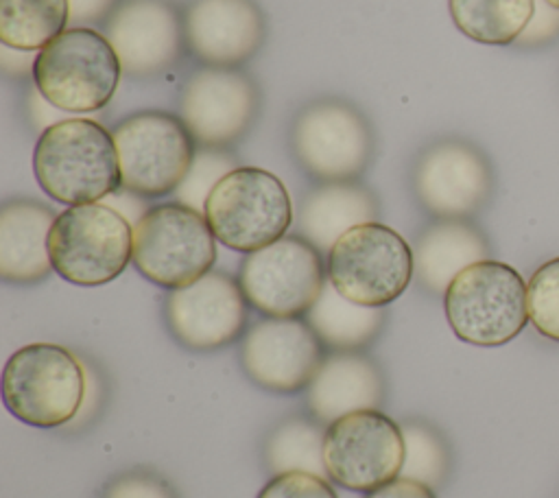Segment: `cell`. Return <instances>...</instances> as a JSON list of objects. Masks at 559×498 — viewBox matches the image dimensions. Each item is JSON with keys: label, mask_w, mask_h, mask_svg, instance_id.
Here are the masks:
<instances>
[{"label": "cell", "mask_w": 559, "mask_h": 498, "mask_svg": "<svg viewBox=\"0 0 559 498\" xmlns=\"http://www.w3.org/2000/svg\"><path fill=\"white\" fill-rule=\"evenodd\" d=\"M365 498H437V496H435L432 487L400 476V478L369 491Z\"/></svg>", "instance_id": "obj_33"}, {"label": "cell", "mask_w": 559, "mask_h": 498, "mask_svg": "<svg viewBox=\"0 0 559 498\" xmlns=\"http://www.w3.org/2000/svg\"><path fill=\"white\" fill-rule=\"evenodd\" d=\"M378 205L367 188L352 181H330L306 194L299 205V234L319 249L330 253L334 242L356 225L371 223Z\"/></svg>", "instance_id": "obj_21"}, {"label": "cell", "mask_w": 559, "mask_h": 498, "mask_svg": "<svg viewBox=\"0 0 559 498\" xmlns=\"http://www.w3.org/2000/svg\"><path fill=\"white\" fill-rule=\"evenodd\" d=\"M258 87L231 68L194 72L179 96V118L201 146L223 149L236 142L258 114Z\"/></svg>", "instance_id": "obj_15"}, {"label": "cell", "mask_w": 559, "mask_h": 498, "mask_svg": "<svg viewBox=\"0 0 559 498\" xmlns=\"http://www.w3.org/2000/svg\"><path fill=\"white\" fill-rule=\"evenodd\" d=\"M306 319L319 341L347 352L367 345L380 332L384 323V308L354 304L343 297L330 280H325L323 290L306 312Z\"/></svg>", "instance_id": "obj_23"}, {"label": "cell", "mask_w": 559, "mask_h": 498, "mask_svg": "<svg viewBox=\"0 0 559 498\" xmlns=\"http://www.w3.org/2000/svg\"><path fill=\"white\" fill-rule=\"evenodd\" d=\"M258 498H338L328 478L310 472L275 474L258 494Z\"/></svg>", "instance_id": "obj_30"}, {"label": "cell", "mask_w": 559, "mask_h": 498, "mask_svg": "<svg viewBox=\"0 0 559 498\" xmlns=\"http://www.w3.org/2000/svg\"><path fill=\"white\" fill-rule=\"evenodd\" d=\"M87 393L81 360L61 345L31 343L2 369V402L13 417L35 428H57L79 417Z\"/></svg>", "instance_id": "obj_3"}, {"label": "cell", "mask_w": 559, "mask_h": 498, "mask_svg": "<svg viewBox=\"0 0 559 498\" xmlns=\"http://www.w3.org/2000/svg\"><path fill=\"white\" fill-rule=\"evenodd\" d=\"M448 11L465 37L487 46H509L528 26L535 0H448Z\"/></svg>", "instance_id": "obj_24"}, {"label": "cell", "mask_w": 559, "mask_h": 498, "mask_svg": "<svg viewBox=\"0 0 559 498\" xmlns=\"http://www.w3.org/2000/svg\"><path fill=\"white\" fill-rule=\"evenodd\" d=\"M413 186L419 203L441 221L465 218L491 194L493 177L485 155L469 142L445 138L417 159Z\"/></svg>", "instance_id": "obj_13"}, {"label": "cell", "mask_w": 559, "mask_h": 498, "mask_svg": "<svg viewBox=\"0 0 559 498\" xmlns=\"http://www.w3.org/2000/svg\"><path fill=\"white\" fill-rule=\"evenodd\" d=\"M382 400L384 384L378 367L352 352L325 358L308 384V406L323 424L356 411L380 408Z\"/></svg>", "instance_id": "obj_20"}, {"label": "cell", "mask_w": 559, "mask_h": 498, "mask_svg": "<svg viewBox=\"0 0 559 498\" xmlns=\"http://www.w3.org/2000/svg\"><path fill=\"white\" fill-rule=\"evenodd\" d=\"M33 173L39 188L59 203H98L120 188L114 133L92 118H61L37 138Z\"/></svg>", "instance_id": "obj_1"}, {"label": "cell", "mask_w": 559, "mask_h": 498, "mask_svg": "<svg viewBox=\"0 0 559 498\" xmlns=\"http://www.w3.org/2000/svg\"><path fill=\"white\" fill-rule=\"evenodd\" d=\"M203 214L218 242L251 253L286 234L293 223V203L277 175L238 166L214 186Z\"/></svg>", "instance_id": "obj_6"}, {"label": "cell", "mask_w": 559, "mask_h": 498, "mask_svg": "<svg viewBox=\"0 0 559 498\" xmlns=\"http://www.w3.org/2000/svg\"><path fill=\"white\" fill-rule=\"evenodd\" d=\"M164 317L181 345L207 352L240 336L247 323V297L240 282L227 273L207 271L192 284L168 293Z\"/></svg>", "instance_id": "obj_14"}, {"label": "cell", "mask_w": 559, "mask_h": 498, "mask_svg": "<svg viewBox=\"0 0 559 498\" xmlns=\"http://www.w3.org/2000/svg\"><path fill=\"white\" fill-rule=\"evenodd\" d=\"M323 461L330 481L369 494L402 472V426L378 408L343 415L325 428Z\"/></svg>", "instance_id": "obj_11"}, {"label": "cell", "mask_w": 559, "mask_h": 498, "mask_svg": "<svg viewBox=\"0 0 559 498\" xmlns=\"http://www.w3.org/2000/svg\"><path fill=\"white\" fill-rule=\"evenodd\" d=\"M216 260V236L203 212L183 203L148 208L133 225V264L162 288L192 284Z\"/></svg>", "instance_id": "obj_7"}, {"label": "cell", "mask_w": 559, "mask_h": 498, "mask_svg": "<svg viewBox=\"0 0 559 498\" xmlns=\"http://www.w3.org/2000/svg\"><path fill=\"white\" fill-rule=\"evenodd\" d=\"M559 35V9L550 7L544 0H535V13L524 28V33L515 39L520 48H535Z\"/></svg>", "instance_id": "obj_32"}, {"label": "cell", "mask_w": 559, "mask_h": 498, "mask_svg": "<svg viewBox=\"0 0 559 498\" xmlns=\"http://www.w3.org/2000/svg\"><path fill=\"white\" fill-rule=\"evenodd\" d=\"M452 332L469 345L498 347L528 323L526 282L500 260H480L463 269L443 293Z\"/></svg>", "instance_id": "obj_4"}, {"label": "cell", "mask_w": 559, "mask_h": 498, "mask_svg": "<svg viewBox=\"0 0 559 498\" xmlns=\"http://www.w3.org/2000/svg\"><path fill=\"white\" fill-rule=\"evenodd\" d=\"M489 258L485 236L461 218L430 225L415 245L413 260L419 282L432 293H445L450 282L469 264Z\"/></svg>", "instance_id": "obj_22"}, {"label": "cell", "mask_w": 559, "mask_h": 498, "mask_svg": "<svg viewBox=\"0 0 559 498\" xmlns=\"http://www.w3.org/2000/svg\"><path fill=\"white\" fill-rule=\"evenodd\" d=\"M48 251L59 277L76 286H100L133 260V225L103 201L68 205L52 223Z\"/></svg>", "instance_id": "obj_5"}, {"label": "cell", "mask_w": 559, "mask_h": 498, "mask_svg": "<svg viewBox=\"0 0 559 498\" xmlns=\"http://www.w3.org/2000/svg\"><path fill=\"white\" fill-rule=\"evenodd\" d=\"M120 186L140 197L175 192L194 159V138L179 116L140 111L114 131Z\"/></svg>", "instance_id": "obj_9"}, {"label": "cell", "mask_w": 559, "mask_h": 498, "mask_svg": "<svg viewBox=\"0 0 559 498\" xmlns=\"http://www.w3.org/2000/svg\"><path fill=\"white\" fill-rule=\"evenodd\" d=\"M192 55L207 68H234L264 42V15L253 0H192L183 15Z\"/></svg>", "instance_id": "obj_18"}, {"label": "cell", "mask_w": 559, "mask_h": 498, "mask_svg": "<svg viewBox=\"0 0 559 498\" xmlns=\"http://www.w3.org/2000/svg\"><path fill=\"white\" fill-rule=\"evenodd\" d=\"M238 282L255 310L280 319L301 317L325 284L321 253L304 236H282L247 253Z\"/></svg>", "instance_id": "obj_10"}, {"label": "cell", "mask_w": 559, "mask_h": 498, "mask_svg": "<svg viewBox=\"0 0 559 498\" xmlns=\"http://www.w3.org/2000/svg\"><path fill=\"white\" fill-rule=\"evenodd\" d=\"M116 0H70V22H96L103 15H109L116 7Z\"/></svg>", "instance_id": "obj_35"}, {"label": "cell", "mask_w": 559, "mask_h": 498, "mask_svg": "<svg viewBox=\"0 0 559 498\" xmlns=\"http://www.w3.org/2000/svg\"><path fill=\"white\" fill-rule=\"evenodd\" d=\"M526 304L533 328L559 343V256L533 271L526 284Z\"/></svg>", "instance_id": "obj_29"}, {"label": "cell", "mask_w": 559, "mask_h": 498, "mask_svg": "<svg viewBox=\"0 0 559 498\" xmlns=\"http://www.w3.org/2000/svg\"><path fill=\"white\" fill-rule=\"evenodd\" d=\"M323 439L325 432L308 419L295 417L282 422L264 446L269 472L273 476L286 472H310L330 478L323 461Z\"/></svg>", "instance_id": "obj_26"}, {"label": "cell", "mask_w": 559, "mask_h": 498, "mask_svg": "<svg viewBox=\"0 0 559 498\" xmlns=\"http://www.w3.org/2000/svg\"><path fill=\"white\" fill-rule=\"evenodd\" d=\"M144 197H140V194H135V192H131V190H127V188H118V190H114L109 197H105L103 199V203L105 205H109V208H114L118 214H122L131 225H135L144 214H146V205H144V201H142Z\"/></svg>", "instance_id": "obj_34"}, {"label": "cell", "mask_w": 559, "mask_h": 498, "mask_svg": "<svg viewBox=\"0 0 559 498\" xmlns=\"http://www.w3.org/2000/svg\"><path fill=\"white\" fill-rule=\"evenodd\" d=\"M70 22V0H0V42L15 50H41Z\"/></svg>", "instance_id": "obj_25"}, {"label": "cell", "mask_w": 559, "mask_h": 498, "mask_svg": "<svg viewBox=\"0 0 559 498\" xmlns=\"http://www.w3.org/2000/svg\"><path fill=\"white\" fill-rule=\"evenodd\" d=\"M404 435V463L402 478L439 487L445 481L450 456L443 439L426 424L408 422L402 426Z\"/></svg>", "instance_id": "obj_27"}, {"label": "cell", "mask_w": 559, "mask_h": 498, "mask_svg": "<svg viewBox=\"0 0 559 498\" xmlns=\"http://www.w3.org/2000/svg\"><path fill=\"white\" fill-rule=\"evenodd\" d=\"M240 358L247 376L266 391L295 393L321 367V345L308 321L271 317L245 334Z\"/></svg>", "instance_id": "obj_16"}, {"label": "cell", "mask_w": 559, "mask_h": 498, "mask_svg": "<svg viewBox=\"0 0 559 498\" xmlns=\"http://www.w3.org/2000/svg\"><path fill=\"white\" fill-rule=\"evenodd\" d=\"M290 144L301 168L325 183L356 179L373 151L371 129L362 114L332 98L314 100L297 114Z\"/></svg>", "instance_id": "obj_12"}, {"label": "cell", "mask_w": 559, "mask_h": 498, "mask_svg": "<svg viewBox=\"0 0 559 498\" xmlns=\"http://www.w3.org/2000/svg\"><path fill=\"white\" fill-rule=\"evenodd\" d=\"M37 94L61 111L90 114L103 109L122 74L120 59L105 33L70 26L33 59Z\"/></svg>", "instance_id": "obj_2"}, {"label": "cell", "mask_w": 559, "mask_h": 498, "mask_svg": "<svg viewBox=\"0 0 559 498\" xmlns=\"http://www.w3.org/2000/svg\"><path fill=\"white\" fill-rule=\"evenodd\" d=\"M103 498H177V491L162 476L135 470L109 481Z\"/></svg>", "instance_id": "obj_31"}, {"label": "cell", "mask_w": 559, "mask_h": 498, "mask_svg": "<svg viewBox=\"0 0 559 498\" xmlns=\"http://www.w3.org/2000/svg\"><path fill=\"white\" fill-rule=\"evenodd\" d=\"M234 168H238V166L229 153H225L221 149H212V146H201L194 153V159H192L183 181L175 190V201L203 212L214 186Z\"/></svg>", "instance_id": "obj_28"}, {"label": "cell", "mask_w": 559, "mask_h": 498, "mask_svg": "<svg viewBox=\"0 0 559 498\" xmlns=\"http://www.w3.org/2000/svg\"><path fill=\"white\" fill-rule=\"evenodd\" d=\"M328 280L354 304L384 308L411 284L413 249L389 225L362 223L345 232L328 253Z\"/></svg>", "instance_id": "obj_8"}, {"label": "cell", "mask_w": 559, "mask_h": 498, "mask_svg": "<svg viewBox=\"0 0 559 498\" xmlns=\"http://www.w3.org/2000/svg\"><path fill=\"white\" fill-rule=\"evenodd\" d=\"M105 37L122 72L151 76L170 68L181 55L183 22L166 0H122L105 22Z\"/></svg>", "instance_id": "obj_17"}, {"label": "cell", "mask_w": 559, "mask_h": 498, "mask_svg": "<svg viewBox=\"0 0 559 498\" xmlns=\"http://www.w3.org/2000/svg\"><path fill=\"white\" fill-rule=\"evenodd\" d=\"M55 212L33 199H13L0 208V277L33 284L52 271L48 236Z\"/></svg>", "instance_id": "obj_19"}, {"label": "cell", "mask_w": 559, "mask_h": 498, "mask_svg": "<svg viewBox=\"0 0 559 498\" xmlns=\"http://www.w3.org/2000/svg\"><path fill=\"white\" fill-rule=\"evenodd\" d=\"M544 2H548V4L555 7V9H559V0H544Z\"/></svg>", "instance_id": "obj_36"}]
</instances>
